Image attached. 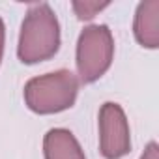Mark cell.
<instances>
[{"label": "cell", "instance_id": "1", "mask_svg": "<svg viewBox=\"0 0 159 159\" xmlns=\"http://www.w3.org/2000/svg\"><path fill=\"white\" fill-rule=\"evenodd\" d=\"M58 49H60V23L52 8L47 2L30 6L21 25L19 45H17L19 60L23 64H39L52 58L58 52Z\"/></svg>", "mask_w": 159, "mask_h": 159}, {"label": "cell", "instance_id": "2", "mask_svg": "<svg viewBox=\"0 0 159 159\" xmlns=\"http://www.w3.org/2000/svg\"><path fill=\"white\" fill-rule=\"evenodd\" d=\"M79 79L69 69L34 77L25 84V103L36 114H56L75 105Z\"/></svg>", "mask_w": 159, "mask_h": 159}, {"label": "cell", "instance_id": "3", "mask_svg": "<svg viewBox=\"0 0 159 159\" xmlns=\"http://www.w3.org/2000/svg\"><path fill=\"white\" fill-rule=\"evenodd\" d=\"M114 58V38L107 25H90L77 39V79L92 84L109 71Z\"/></svg>", "mask_w": 159, "mask_h": 159}, {"label": "cell", "instance_id": "4", "mask_svg": "<svg viewBox=\"0 0 159 159\" xmlns=\"http://www.w3.org/2000/svg\"><path fill=\"white\" fill-rule=\"evenodd\" d=\"M99 152L105 159H122L131 152L127 116L112 101L103 103L99 109Z\"/></svg>", "mask_w": 159, "mask_h": 159}, {"label": "cell", "instance_id": "5", "mask_svg": "<svg viewBox=\"0 0 159 159\" xmlns=\"http://www.w3.org/2000/svg\"><path fill=\"white\" fill-rule=\"evenodd\" d=\"M133 34L139 45L146 49L159 47V0H146L137 6Z\"/></svg>", "mask_w": 159, "mask_h": 159}, {"label": "cell", "instance_id": "6", "mask_svg": "<svg viewBox=\"0 0 159 159\" xmlns=\"http://www.w3.org/2000/svg\"><path fill=\"white\" fill-rule=\"evenodd\" d=\"M45 159H86L84 152L69 129L54 127L43 137Z\"/></svg>", "mask_w": 159, "mask_h": 159}, {"label": "cell", "instance_id": "7", "mask_svg": "<svg viewBox=\"0 0 159 159\" xmlns=\"http://www.w3.org/2000/svg\"><path fill=\"white\" fill-rule=\"evenodd\" d=\"M111 2H90V0H75V2H71V8L77 15V19L81 21H90L94 19L101 10L109 8Z\"/></svg>", "mask_w": 159, "mask_h": 159}, {"label": "cell", "instance_id": "8", "mask_svg": "<svg viewBox=\"0 0 159 159\" xmlns=\"http://www.w3.org/2000/svg\"><path fill=\"white\" fill-rule=\"evenodd\" d=\"M139 159H159V146H157V142L152 140V142L146 146L144 153H142Z\"/></svg>", "mask_w": 159, "mask_h": 159}, {"label": "cell", "instance_id": "9", "mask_svg": "<svg viewBox=\"0 0 159 159\" xmlns=\"http://www.w3.org/2000/svg\"><path fill=\"white\" fill-rule=\"evenodd\" d=\"M4 41H6V26L2 17H0V62H2V54H4Z\"/></svg>", "mask_w": 159, "mask_h": 159}]
</instances>
